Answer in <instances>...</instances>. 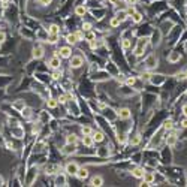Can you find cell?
<instances>
[{"mask_svg":"<svg viewBox=\"0 0 187 187\" xmlns=\"http://www.w3.org/2000/svg\"><path fill=\"white\" fill-rule=\"evenodd\" d=\"M183 114H184V115L187 117V103H186V105L183 106Z\"/></svg>","mask_w":187,"mask_h":187,"instance_id":"42","label":"cell"},{"mask_svg":"<svg viewBox=\"0 0 187 187\" xmlns=\"http://www.w3.org/2000/svg\"><path fill=\"white\" fill-rule=\"evenodd\" d=\"M75 35H76V39H78V41H84V33H82L81 30L75 32Z\"/></svg>","mask_w":187,"mask_h":187,"instance_id":"35","label":"cell"},{"mask_svg":"<svg viewBox=\"0 0 187 187\" xmlns=\"http://www.w3.org/2000/svg\"><path fill=\"white\" fill-rule=\"evenodd\" d=\"M5 39H6V35H5L3 32H0V44H3Z\"/></svg>","mask_w":187,"mask_h":187,"instance_id":"39","label":"cell"},{"mask_svg":"<svg viewBox=\"0 0 187 187\" xmlns=\"http://www.w3.org/2000/svg\"><path fill=\"white\" fill-rule=\"evenodd\" d=\"M91 136H93V139H95V142H102L103 141V133L102 132H93Z\"/></svg>","mask_w":187,"mask_h":187,"instance_id":"15","label":"cell"},{"mask_svg":"<svg viewBox=\"0 0 187 187\" xmlns=\"http://www.w3.org/2000/svg\"><path fill=\"white\" fill-rule=\"evenodd\" d=\"M81 133H82V135H91L93 130H91L90 126H82V127H81Z\"/></svg>","mask_w":187,"mask_h":187,"instance_id":"24","label":"cell"},{"mask_svg":"<svg viewBox=\"0 0 187 187\" xmlns=\"http://www.w3.org/2000/svg\"><path fill=\"white\" fill-rule=\"evenodd\" d=\"M87 12V9L82 6V5H79V6H76V9H75V14L78 15V17H82L84 14Z\"/></svg>","mask_w":187,"mask_h":187,"instance_id":"20","label":"cell"},{"mask_svg":"<svg viewBox=\"0 0 187 187\" xmlns=\"http://www.w3.org/2000/svg\"><path fill=\"white\" fill-rule=\"evenodd\" d=\"M78 169H79V166H78L75 162H70V163L66 165V172H67L69 175H75Z\"/></svg>","mask_w":187,"mask_h":187,"instance_id":"4","label":"cell"},{"mask_svg":"<svg viewBox=\"0 0 187 187\" xmlns=\"http://www.w3.org/2000/svg\"><path fill=\"white\" fill-rule=\"evenodd\" d=\"M66 142H67V144H76V142H78V136H76V135H69V136L66 138Z\"/></svg>","mask_w":187,"mask_h":187,"instance_id":"23","label":"cell"},{"mask_svg":"<svg viewBox=\"0 0 187 187\" xmlns=\"http://www.w3.org/2000/svg\"><path fill=\"white\" fill-rule=\"evenodd\" d=\"M145 45H147V39H139V44H138V47H136V50H135V55H141V54L144 52Z\"/></svg>","mask_w":187,"mask_h":187,"instance_id":"7","label":"cell"},{"mask_svg":"<svg viewBox=\"0 0 187 187\" xmlns=\"http://www.w3.org/2000/svg\"><path fill=\"white\" fill-rule=\"evenodd\" d=\"M55 184L57 186H66V177L64 175H57L55 177Z\"/></svg>","mask_w":187,"mask_h":187,"instance_id":"19","label":"cell"},{"mask_svg":"<svg viewBox=\"0 0 187 187\" xmlns=\"http://www.w3.org/2000/svg\"><path fill=\"white\" fill-rule=\"evenodd\" d=\"M178 58H180V55H178L177 52H174V54H172V55L169 57V61H177Z\"/></svg>","mask_w":187,"mask_h":187,"instance_id":"37","label":"cell"},{"mask_svg":"<svg viewBox=\"0 0 187 187\" xmlns=\"http://www.w3.org/2000/svg\"><path fill=\"white\" fill-rule=\"evenodd\" d=\"M172 127H174V124H172V120H166V121H165V129L171 130Z\"/></svg>","mask_w":187,"mask_h":187,"instance_id":"32","label":"cell"},{"mask_svg":"<svg viewBox=\"0 0 187 187\" xmlns=\"http://www.w3.org/2000/svg\"><path fill=\"white\" fill-rule=\"evenodd\" d=\"M95 38H96V36H95V33H91V32L88 30V35H87V38H85V39H87V41H91V39H95Z\"/></svg>","mask_w":187,"mask_h":187,"instance_id":"38","label":"cell"},{"mask_svg":"<svg viewBox=\"0 0 187 187\" xmlns=\"http://www.w3.org/2000/svg\"><path fill=\"white\" fill-rule=\"evenodd\" d=\"M142 180H144V183H145V184L151 186V184L154 183V174H153V172H144Z\"/></svg>","mask_w":187,"mask_h":187,"instance_id":"9","label":"cell"},{"mask_svg":"<svg viewBox=\"0 0 187 187\" xmlns=\"http://www.w3.org/2000/svg\"><path fill=\"white\" fill-rule=\"evenodd\" d=\"M6 147H8V148H9V150H12V148H14V147H12V144H11V142H6Z\"/></svg>","mask_w":187,"mask_h":187,"instance_id":"45","label":"cell"},{"mask_svg":"<svg viewBox=\"0 0 187 187\" xmlns=\"http://www.w3.org/2000/svg\"><path fill=\"white\" fill-rule=\"evenodd\" d=\"M109 3H111V5H117L118 0H109Z\"/></svg>","mask_w":187,"mask_h":187,"instance_id":"44","label":"cell"},{"mask_svg":"<svg viewBox=\"0 0 187 187\" xmlns=\"http://www.w3.org/2000/svg\"><path fill=\"white\" fill-rule=\"evenodd\" d=\"M132 21H133L135 24H139V23L142 21V15H141L139 12H136V11H135V12L132 14Z\"/></svg>","mask_w":187,"mask_h":187,"instance_id":"16","label":"cell"},{"mask_svg":"<svg viewBox=\"0 0 187 187\" xmlns=\"http://www.w3.org/2000/svg\"><path fill=\"white\" fill-rule=\"evenodd\" d=\"M139 141H141V136H139V135H135V138L130 139V144H132V145H136Z\"/></svg>","mask_w":187,"mask_h":187,"instance_id":"33","label":"cell"},{"mask_svg":"<svg viewBox=\"0 0 187 187\" xmlns=\"http://www.w3.org/2000/svg\"><path fill=\"white\" fill-rule=\"evenodd\" d=\"M88 42H90V48H91V50H96L98 45H99L98 41H96V38H95V39H91V41H88Z\"/></svg>","mask_w":187,"mask_h":187,"instance_id":"29","label":"cell"},{"mask_svg":"<svg viewBox=\"0 0 187 187\" xmlns=\"http://www.w3.org/2000/svg\"><path fill=\"white\" fill-rule=\"evenodd\" d=\"M181 127H184V129L187 127V117H186V118H184V120L181 121Z\"/></svg>","mask_w":187,"mask_h":187,"instance_id":"41","label":"cell"},{"mask_svg":"<svg viewBox=\"0 0 187 187\" xmlns=\"http://www.w3.org/2000/svg\"><path fill=\"white\" fill-rule=\"evenodd\" d=\"M57 54H58L60 58H69V57L72 55V50H70L69 47H61V48L57 51Z\"/></svg>","mask_w":187,"mask_h":187,"instance_id":"2","label":"cell"},{"mask_svg":"<svg viewBox=\"0 0 187 187\" xmlns=\"http://www.w3.org/2000/svg\"><path fill=\"white\" fill-rule=\"evenodd\" d=\"M130 115H132V112H130L129 108H121V109H118V117H120L121 120H127V118H130Z\"/></svg>","mask_w":187,"mask_h":187,"instance_id":"8","label":"cell"},{"mask_svg":"<svg viewBox=\"0 0 187 187\" xmlns=\"http://www.w3.org/2000/svg\"><path fill=\"white\" fill-rule=\"evenodd\" d=\"M75 177H76L78 180H81V181H84V180H87V177H88V171H87L85 168H79V169L76 171V174H75Z\"/></svg>","mask_w":187,"mask_h":187,"instance_id":"6","label":"cell"},{"mask_svg":"<svg viewBox=\"0 0 187 187\" xmlns=\"http://www.w3.org/2000/svg\"><path fill=\"white\" fill-rule=\"evenodd\" d=\"M63 154H73L76 151V144H66L63 148H61Z\"/></svg>","mask_w":187,"mask_h":187,"instance_id":"5","label":"cell"},{"mask_svg":"<svg viewBox=\"0 0 187 187\" xmlns=\"http://www.w3.org/2000/svg\"><path fill=\"white\" fill-rule=\"evenodd\" d=\"M48 35H50L48 36V42L50 44H55L57 39H58V36H60V35H52V33H48Z\"/></svg>","mask_w":187,"mask_h":187,"instance_id":"25","label":"cell"},{"mask_svg":"<svg viewBox=\"0 0 187 187\" xmlns=\"http://www.w3.org/2000/svg\"><path fill=\"white\" fill-rule=\"evenodd\" d=\"M102 184H103V178L99 177V175L93 177L91 181H90V186H93V187H99V186H102Z\"/></svg>","mask_w":187,"mask_h":187,"instance_id":"10","label":"cell"},{"mask_svg":"<svg viewBox=\"0 0 187 187\" xmlns=\"http://www.w3.org/2000/svg\"><path fill=\"white\" fill-rule=\"evenodd\" d=\"M57 105H58V101H57V99H52V98H51V99L47 101V106H48V108H55Z\"/></svg>","mask_w":187,"mask_h":187,"instance_id":"21","label":"cell"},{"mask_svg":"<svg viewBox=\"0 0 187 187\" xmlns=\"http://www.w3.org/2000/svg\"><path fill=\"white\" fill-rule=\"evenodd\" d=\"M127 17H129V15H127V12H118V14H117V18H118L120 21H124Z\"/></svg>","mask_w":187,"mask_h":187,"instance_id":"28","label":"cell"},{"mask_svg":"<svg viewBox=\"0 0 187 187\" xmlns=\"http://www.w3.org/2000/svg\"><path fill=\"white\" fill-rule=\"evenodd\" d=\"M186 78H187V72H186Z\"/></svg>","mask_w":187,"mask_h":187,"instance_id":"46","label":"cell"},{"mask_svg":"<svg viewBox=\"0 0 187 187\" xmlns=\"http://www.w3.org/2000/svg\"><path fill=\"white\" fill-rule=\"evenodd\" d=\"M166 142H168V145H174V144L177 142V136H175V135H169V136L166 138Z\"/></svg>","mask_w":187,"mask_h":187,"instance_id":"26","label":"cell"},{"mask_svg":"<svg viewBox=\"0 0 187 187\" xmlns=\"http://www.w3.org/2000/svg\"><path fill=\"white\" fill-rule=\"evenodd\" d=\"M14 108H17V109H20V111H23V109L26 108V105H23V103H20V102H17V103H14Z\"/></svg>","mask_w":187,"mask_h":187,"instance_id":"36","label":"cell"},{"mask_svg":"<svg viewBox=\"0 0 187 187\" xmlns=\"http://www.w3.org/2000/svg\"><path fill=\"white\" fill-rule=\"evenodd\" d=\"M135 82H136V78H135V76H129V78L126 79V84H127V85H133Z\"/></svg>","mask_w":187,"mask_h":187,"instance_id":"31","label":"cell"},{"mask_svg":"<svg viewBox=\"0 0 187 187\" xmlns=\"http://www.w3.org/2000/svg\"><path fill=\"white\" fill-rule=\"evenodd\" d=\"M121 47H123V50H129L132 47V41L130 39H123L121 41Z\"/></svg>","mask_w":187,"mask_h":187,"instance_id":"22","label":"cell"},{"mask_svg":"<svg viewBox=\"0 0 187 187\" xmlns=\"http://www.w3.org/2000/svg\"><path fill=\"white\" fill-rule=\"evenodd\" d=\"M82 30H84V32L91 30V23H84V24H82Z\"/></svg>","mask_w":187,"mask_h":187,"instance_id":"34","label":"cell"},{"mask_svg":"<svg viewBox=\"0 0 187 187\" xmlns=\"http://www.w3.org/2000/svg\"><path fill=\"white\" fill-rule=\"evenodd\" d=\"M39 2H41V5H51L52 0H39Z\"/></svg>","mask_w":187,"mask_h":187,"instance_id":"40","label":"cell"},{"mask_svg":"<svg viewBox=\"0 0 187 187\" xmlns=\"http://www.w3.org/2000/svg\"><path fill=\"white\" fill-rule=\"evenodd\" d=\"M132 175H133L135 178L141 180V178L144 177V169H142V168H135V169L132 171Z\"/></svg>","mask_w":187,"mask_h":187,"instance_id":"13","label":"cell"},{"mask_svg":"<svg viewBox=\"0 0 187 187\" xmlns=\"http://www.w3.org/2000/svg\"><path fill=\"white\" fill-rule=\"evenodd\" d=\"M69 64H70V67H73V69L81 67V66H82V57H79V55H70V57H69Z\"/></svg>","mask_w":187,"mask_h":187,"instance_id":"1","label":"cell"},{"mask_svg":"<svg viewBox=\"0 0 187 187\" xmlns=\"http://www.w3.org/2000/svg\"><path fill=\"white\" fill-rule=\"evenodd\" d=\"M3 2H6V0H3Z\"/></svg>","mask_w":187,"mask_h":187,"instance_id":"47","label":"cell"},{"mask_svg":"<svg viewBox=\"0 0 187 187\" xmlns=\"http://www.w3.org/2000/svg\"><path fill=\"white\" fill-rule=\"evenodd\" d=\"M48 33H52V35H60V27L57 24H51L50 29H48Z\"/></svg>","mask_w":187,"mask_h":187,"instance_id":"17","label":"cell"},{"mask_svg":"<svg viewBox=\"0 0 187 187\" xmlns=\"http://www.w3.org/2000/svg\"><path fill=\"white\" fill-rule=\"evenodd\" d=\"M58 102H61V103H63V102H66V96H61V98H58Z\"/></svg>","mask_w":187,"mask_h":187,"instance_id":"43","label":"cell"},{"mask_svg":"<svg viewBox=\"0 0 187 187\" xmlns=\"http://www.w3.org/2000/svg\"><path fill=\"white\" fill-rule=\"evenodd\" d=\"M66 42H67V44H70V45H75V44L78 42L76 35H75V33H69V35L66 36Z\"/></svg>","mask_w":187,"mask_h":187,"instance_id":"14","label":"cell"},{"mask_svg":"<svg viewBox=\"0 0 187 187\" xmlns=\"http://www.w3.org/2000/svg\"><path fill=\"white\" fill-rule=\"evenodd\" d=\"M61 75H63V73H61V70H60V69H55V72L52 73V78H54V79H60V78H61Z\"/></svg>","mask_w":187,"mask_h":187,"instance_id":"30","label":"cell"},{"mask_svg":"<svg viewBox=\"0 0 187 187\" xmlns=\"http://www.w3.org/2000/svg\"><path fill=\"white\" fill-rule=\"evenodd\" d=\"M109 24H111V27H118V26L121 24V21H120L117 17H114V18L111 20V23H109Z\"/></svg>","mask_w":187,"mask_h":187,"instance_id":"27","label":"cell"},{"mask_svg":"<svg viewBox=\"0 0 187 187\" xmlns=\"http://www.w3.org/2000/svg\"><path fill=\"white\" fill-rule=\"evenodd\" d=\"M148 67H154V66H157V58L154 57V55H151V57H148V60H147V63H145Z\"/></svg>","mask_w":187,"mask_h":187,"instance_id":"18","label":"cell"},{"mask_svg":"<svg viewBox=\"0 0 187 187\" xmlns=\"http://www.w3.org/2000/svg\"><path fill=\"white\" fill-rule=\"evenodd\" d=\"M60 66H61V58L54 54V57L50 60V67H52V69H60Z\"/></svg>","mask_w":187,"mask_h":187,"instance_id":"3","label":"cell"},{"mask_svg":"<svg viewBox=\"0 0 187 187\" xmlns=\"http://www.w3.org/2000/svg\"><path fill=\"white\" fill-rule=\"evenodd\" d=\"M82 144H84L85 147H91L93 144H95V139H93L91 135H84V136H82Z\"/></svg>","mask_w":187,"mask_h":187,"instance_id":"11","label":"cell"},{"mask_svg":"<svg viewBox=\"0 0 187 187\" xmlns=\"http://www.w3.org/2000/svg\"><path fill=\"white\" fill-rule=\"evenodd\" d=\"M33 57H35L36 60L42 58V57H44V48H42V47H36V48L33 50Z\"/></svg>","mask_w":187,"mask_h":187,"instance_id":"12","label":"cell"}]
</instances>
